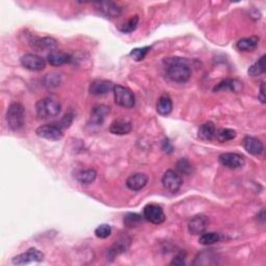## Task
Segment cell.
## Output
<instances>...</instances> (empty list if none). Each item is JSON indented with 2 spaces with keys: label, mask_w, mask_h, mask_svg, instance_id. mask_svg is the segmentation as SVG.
<instances>
[{
  "label": "cell",
  "mask_w": 266,
  "mask_h": 266,
  "mask_svg": "<svg viewBox=\"0 0 266 266\" xmlns=\"http://www.w3.org/2000/svg\"><path fill=\"white\" fill-rule=\"evenodd\" d=\"M166 76L177 83H185L191 76L190 63L182 57H170L164 61Z\"/></svg>",
  "instance_id": "6da1fadb"
},
{
  "label": "cell",
  "mask_w": 266,
  "mask_h": 266,
  "mask_svg": "<svg viewBox=\"0 0 266 266\" xmlns=\"http://www.w3.org/2000/svg\"><path fill=\"white\" fill-rule=\"evenodd\" d=\"M62 112V104L53 98L47 97L38 100L36 104V113L40 119L47 120L55 117Z\"/></svg>",
  "instance_id": "7a4b0ae2"
},
{
  "label": "cell",
  "mask_w": 266,
  "mask_h": 266,
  "mask_svg": "<svg viewBox=\"0 0 266 266\" xmlns=\"http://www.w3.org/2000/svg\"><path fill=\"white\" fill-rule=\"evenodd\" d=\"M6 122L9 129L20 130L25 123V110L21 103L14 102L8 106L6 112Z\"/></svg>",
  "instance_id": "3957f363"
},
{
  "label": "cell",
  "mask_w": 266,
  "mask_h": 266,
  "mask_svg": "<svg viewBox=\"0 0 266 266\" xmlns=\"http://www.w3.org/2000/svg\"><path fill=\"white\" fill-rule=\"evenodd\" d=\"M113 91L116 105L124 108H132L135 105L134 94L128 87L116 84Z\"/></svg>",
  "instance_id": "277c9868"
},
{
  "label": "cell",
  "mask_w": 266,
  "mask_h": 266,
  "mask_svg": "<svg viewBox=\"0 0 266 266\" xmlns=\"http://www.w3.org/2000/svg\"><path fill=\"white\" fill-rule=\"evenodd\" d=\"M161 182H162V185H163L164 189L172 193L179 191V190L181 189V186H182V183H183L182 177L180 176V174L173 171V170L166 171L163 174Z\"/></svg>",
  "instance_id": "5b68a950"
},
{
  "label": "cell",
  "mask_w": 266,
  "mask_h": 266,
  "mask_svg": "<svg viewBox=\"0 0 266 266\" xmlns=\"http://www.w3.org/2000/svg\"><path fill=\"white\" fill-rule=\"evenodd\" d=\"M36 133L38 136L49 141H60L63 139V129L58 125H43L37 128Z\"/></svg>",
  "instance_id": "8992f818"
},
{
  "label": "cell",
  "mask_w": 266,
  "mask_h": 266,
  "mask_svg": "<svg viewBox=\"0 0 266 266\" xmlns=\"http://www.w3.org/2000/svg\"><path fill=\"white\" fill-rule=\"evenodd\" d=\"M43 260H44V254L35 248H32L25 253L15 256L12 262L15 265H26L33 262H42Z\"/></svg>",
  "instance_id": "52a82bcc"
},
{
  "label": "cell",
  "mask_w": 266,
  "mask_h": 266,
  "mask_svg": "<svg viewBox=\"0 0 266 266\" xmlns=\"http://www.w3.org/2000/svg\"><path fill=\"white\" fill-rule=\"evenodd\" d=\"M21 65L29 71H42L46 67V61L40 55L27 53L21 57Z\"/></svg>",
  "instance_id": "ba28073f"
},
{
  "label": "cell",
  "mask_w": 266,
  "mask_h": 266,
  "mask_svg": "<svg viewBox=\"0 0 266 266\" xmlns=\"http://www.w3.org/2000/svg\"><path fill=\"white\" fill-rule=\"evenodd\" d=\"M219 162L231 170H236L245 164L244 157L238 153H223L219 156Z\"/></svg>",
  "instance_id": "9c48e42d"
},
{
  "label": "cell",
  "mask_w": 266,
  "mask_h": 266,
  "mask_svg": "<svg viewBox=\"0 0 266 266\" xmlns=\"http://www.w3.org/2000/svg\"><path fill=\"white\" fill-rule=\"evenodd\" d=\"M144 218L154 225H160L165 221V214L160 206L149 204L144 208Z\"/></svg>",
  "instance_id": "30bf717a"
},
{
  "label": "cell",
  "mask_w": 266,
  "mask_h": 266,
  "mask_svg": "<svg viewBox=\"0 0 266 266\" xmlns=\"http://www.w3.org/2000/svg\"><path fill=\"white\" fill-rule=\"evenodd\" d=\"M96 8L102 16L108 19H115L122 14V8L114 2L103 1L95 3Z\"/></svg>",
  "instance_id": "8fae6325"
},
{
  "label": "cell",
  "mask_w": 266,
  "mask_h": 266,
  "mask_svg": "<svg viewBox=\"0 0 266 266\" xmlns=\"http://www.w3.org/2000/svg\"><path fill=\"white\" fill-rule=\"evenodd\" d=\"M31 45L38 51L49 50L50 52L54 51L57 47L56 41L53 38L50 37H44V38L34 37L31 40Z\"/></svg>",
  "instance_id": "7c38bea8"
},
{
  "label": "cell",
  "mask_w": 266,
  "mask_h": 266,
  "mask_svg": "<svg viewBox=\"0 0 266 266\" xmlns=\"http://www.w3.org/2000/svg\"><path fill=\"white\" fill-rule=\"evenodd\" d=\"M148 181H149V178H148L146 174L136 173L131 175L129 178L127 179L126 185L130 190L140 191L148 184Z\"/></svg>",
  "instance_id": "4fadbf2b"
},
{
  "label": "cell",
  "mask_w": 266,
  "mask_h": 266,
  "mask_svg": "<svg viewBox=\"0 0 266 266\" xmlns=\"http://www.w3.org/2000/svg\"><path fill=\"white\" fill-rule=\"evenodd\" d=\"M242 146L246 152L254 156H259L264 152L263 144L253 136H245L242 141Z\"/></svg>",
  "instance_id": "5bb4252c"
},
{
  "label": "cell",
  "mask_w": 266,
  "mask_h": 266,
  "mask_svg": "<svg viewBox=\"0 0 266 266\" xmlns=\"http://www.w3.org/2000/svg\"><path fill=\"white\" fill-rule=\"evenodd\" d=\"M209 224V220L205 215H195L189 223V231L193 234H202L205 232Z\"/></svg>",
  "instance_id": "9a60e30c"
},
{
  "label": "cell",
  "mask_w": 266,
  "mask_h": 266,
  "mask_svg": "<svg viewBox=\"0 0 266 266\" xmlns=\"http://www.w3.org/2000/svg\"><path fill=\"white\" fill-rule=\"evenodd\" d=\"M114 83L110 80H104V79H97L94 80L90 84V88L88 91L92 95L100 96V95H105L107 93H110L111 91L114 90Z\"/></svg>",
  "instance_id": "2e32d148"
},
{
  "label": "cell",
  "mask_w": 266,
  "mask_h": 266,
  "mask_svg": "<svg viewBox=\"0 0 266 266\" xmlns=\"http://www.w3.org/2000/svg\"><path fill=\"white\" fill-rule=\"evenodd\" d=\"M111 110L110 107L100 104V105H96L93 111H92V114H91V120H90V124L91 126H102L106 115L110 114Z\"/></svg>",
  "instance_id": "e0dca14e"
},
{
  "label": "cell",
  "mask_w": 266,
  "mask_h": 266,
  "mask_svg": "<svg viewBox=\"0 0 266 266\" xmlns=\"http://www.w3.org/2000/svg\"><path fill=\"white\" fill-rule=\"evenodd\" d=\"M131 130H132L131 122L129 120L124 119V117L114 120L110 126L111 133L115 135H125L130 133Z\"/></svg>",
  "instance_id": "ac0fdd59"
},
{
  "label": "cell",
  "mask_w": 266,
  "mask_h": 266,
  "mask_svg": "<svg viewBox=\"0 0 266 266\" xmlns=\"http://www.w3.org/2000/svg\"><path fill=\"white\" fill-rule=\"evenodd\" d=\"M72 61L71 55L61 51H51L47 55V62L53 67H61L65 64H69Z\"/></svg>",
  "instance_id": "d6986e66"
},
{
  "label": "cell",
  "mask_w": 266,
  "mask_h": 266,
  "mask_svg": "<svg viewBox=\"0 0 266 266\" xmlns=\"http://www.w3.org/2000/svg\"><path fill=\"white\" fill-rule=\"evenodd\" d=\"M242 88V82L237 79H232V78H227V79L221 81L218 85H215L213 92H222L229 90L231 92H238Z\"/></svg>",
  "instance_id": "ffe728a7"
},
{
  "label": "cell",
  "mask_w": 266,
  "mask_h": 266,
  "mask_svg": "<svg viewBox=\"0 0 266 266\" xmlns=\"http://www.w3.org/2000/svg\"><path fill=\"white\" fill-rule=\"evenodd\" d=\"M260 38L256 36L250 37V38H243L236 43V47H237L238 50L243 51V52H250L254 51L256 48L259 45Z\"/></svg>",
  "instance_id": "44dd1931"
},
{
  "label": "cell",
  "mask_w": 266,
  "mask_h": 266,
  "mask_svg": "<svg viewBox=\"0 0 266 266\" xmlns=\"http://www.w3.org/2000/svg\"><path fill=\"white\" fill-rule=\"evenodd\" d=\"M156 110L160 115H169L173 111V102L171 97L167 94L161 95L158 102H157Z\"/></svg>",
  "instance_id": "7402d4cb"
},
{
  "label": "cell",
  "mask_w": 266,
  "mask_h": 266,
  "mask_svg": "<svg viewBox=\"0 0 266 266\" xmlns=\"http://www.w3.org/2000/svg\"><path fill=\"white\" fill-rule=\"evenodd\" d=\"M216 128L212 122H206L202 124L198 130V136L203 141H212L215 136Z\"/></svg>",
  "instance_id": "603a6c76"
},
{
  "label": "cell",
  "mask_w": 266,
  "mask_h": 266,
  "mask_svg": "<svg viewBox=\"0 0 266 266\" xmlns=\"http://www.w3.org/2000/svg\"><path fill=\"white\" fill-rule=\"evenodd\" d=\"M75 178L80 184H83V185L91 184L97 178V172L95 170H93V169L80 170V171H78L76 173Z\"/></svg>",
  "instance_id": "cb8c5ba5"
},
{
  "label": "cell",
  "mask_w": 266,
  "mask_h": 266,
  "mask_svg": "<svg viewBox=\"0 0 266 266\" xmlns=\"http://www.w3.org/2000/svg\"><path fill=\"white\" fill-rule=\"evenodd\" d=\"M237 133L235 130L229 129V128H222V129L216 130L215 132V137L220 143H226L234 140Z\"/></svg>",
  "instance_id": "d4e9b609"
},
{
  "label": "cell",
  "mask_w": 266,
  "mask_h": 266,
  "mask_svg": "<svg viewBox=\"0 0 266 266\" xmlns=\"http://www.w3.org/2000/svg\"><path fill=\"white\" fill-rule=\"evenodd\" d=\"M143 222V216L137 213H127L124 216V225L127 227V228H136L139 227Z\"/></svg>",
  "instance_id": "484cf974"
},
{
  "label": "cell",
  "mask_w": 266,
  "mask_h": 266,
  "mask_svg": "<svg viewBox=\"0 0 266 266\" xmlns=\"http://www.w3.org/2000/svg\"><path fill=\"white\" fill-rule=\"evenodd\" d=\"M140 22V18L139 16H132L129 20L127 22L123 23L120 27L119 31L123 34H131L132 32H134L135 29L137 28V25H139Z\"/></svg>",
  "instance_id": "4316f807"
},
{
  "label": "cell",
  "mask_w": 266,
  "mask_h": 266,
  "mask_svg": "<svg viewBox=\"0 0 266 266\" xmlns=\"http://www.w3.org/2000/svg\"><path fill=\"white\" fill-rule=\"evenodd\" d=\"M249 74L252 77L259 76L265 72V55H262L259 60L253 64L249 69Z\"/></svg>",
  "instance_id": "83f0119b"
},
{
  "label": "cell",
  "mask_w": 266,
  "mask_h": 266,
  "mask_svg": "<svg viewBox=\"0 0 266 266\" xmlns=\"http://www.w3.org/2000/svg\"><path fill=\"white\" fill-rule=\"evenodd\" d=\"M221 239V236L215 232H208V233H202L199 238V242L203 245H211L216 242H219Z\"/></svg>",
  "instance_id": "f1b7e54d"
},
{
  "label": "cell",
  "mask_w": 266,
  "mask_h": 266,
  "mask_svg": "<svg viewBox=\"0 0 266 266\" xmlns=\"http://www.w3.org/2000/svg\"><path fill=\"white\" fill-rule=\"evenodd\" d=\"M127 241H129V240H126L125 238L124 239H121V240H117L112 248L110 249V255H112V257H114V256L116 255H119L123 252L126 251V249L128 248V246H129V244H127L126 245V242Z\"/></svg>",
  "instance_id": "f546056e"
},
{
  "label": "cell",
  "mask_w": 266,
  "mask_h": 266,
  "mask_svg": "<svg viewBox=\"0 0 266 266\" xmlns=\"http://www.w3.org/2000/svg\"><path fill=\"white\" fill-rule=\"evenodd\" d=\"M151 50V47H143V48H135L130 52V56L135 62H141L147 56L148 52Z\"/></svg>",
  "instance_id": "4dcf8cb0"
},
{
  "label": "cell",
  "mask_w": 266,
  "mask_h": 266,
  "mask_svg": "<svg viewBox=\"0 0 266 266\" xmlns=\"http://www.w3.org/2000/svg\"><path fill=\"white\" fill-rule=\"evenodd\" d=\"M112 234V227L107 224H102L99 227H97L95 230V235L98 238L100 239H105L108 236H111Z\"/></svg>",
  "instance_id": "1f68e13d"
},
{
  "label": "cell",
  "mask_w": 266,
  "mask_h": 266,
  "mask_svg": "<svg viewBox=\"0 0 266 266\" xmlns=\"http://www.w3.org/2000/svg\"><path fill=\"white\" fill-rule=\"evenodd\" d=\"M177 170H178L179 173L181 174L190 175V173L192 172V167L189 160L185 158H181L178 162H177Z\"/></svg>",
  "instance_id": "d6a6232c"
},
{
  "label": "cell",
  "mask_w": 266,
  "mask_h": 266,
  "mask_svg": "<svg viewBox=\"0 0 266 266\" xmlns=\"http://www.w3.org/2000/svg\"><path fill=\"white\" fill-rule=\"evenodd\" d=\"M72 121H73V115L71 114H67L62 121L60 122V124H57L58 126H60L62 129H65V128H69L70 127V125L72 124Z\"/></svg>",
  "instance_id": "836d02e7"
},
{
  "label": "cell",
  "mask_w": 266,
  "mask_h": 266,
  "mask_svg": "<svg viewBox=\"0 0 266 266\" xmlns=\"http://www.w3.org/2000/svg\"><path fill=\"white\" fill-rule=\"evenodd\" d=\"M185 263V254L180 253L174 260L171 262L172 265H183Z\"/></svg>",
  "instance_id": "e575fe53"
},
{
  "label": "cell",
  "mask_w": 266,
  "mask_h": 266,
  "mask_svg": "<svg viewBox=\"0 0 266 266\" xmlns=\"http://www.w3.org/2000/svg\"><path fill=\"white\" fill-rule=\"evenodd\" d=\"M259 98H260V100L262 103H265V99H266V97H265V83L264 81L261 82V85H260V95H259Z\"/></svg>",
  "instance_id": "d590c367"
}]
</instances>
